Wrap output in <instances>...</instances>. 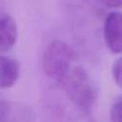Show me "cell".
Segmentation results:
<instances>
[{"label": "cell", "mask_w": 122, "mask_h": 122, "mask_svg": "<svg viewBox=\"0 0 122 122\" xmlns=\"http://www.w3.org/2000/svg\"><path fill=\"white\" fill-rule=\"evenodd\" d=\"M58 85L77 111L90 114L96 103L98 92L92 77L82 67H71Z\"/></svg>", "instance_id": "obj_1"}, {"label": "cell", "mask_w": 122, "mask_h": 122, "mask_svg": "<svg viewBox=\"0 0 122 122\" xmlns=\"http://www.w3.org/2000/svg\"><path fill=\"white\" fill-rule=\"evenodd\" d=\"M74 52L65 42L51 41L42 54V70L44 73L59 84L72 67Z\"/></svg>", "instance_id": "obj_2"}, {"label": "cell", "mask_w": 122, "mask_h": 122, "mask_svg": "<svg viewBox=\"0 0 122 122\" xmlns=\"http://www.w3.org/2000/svg\"><path fill=\"white\" fill-rule=\"evenodd\" d=\"M104 40L109 50L115 54L122 53V12L108 14L103 28Z\"/></svg>", "instance_id": "obj_3"}, {"label": "cell", "mask_w": 122, "mask_h": 122, "mask_svg": "<svg viewBox=\"0 0 122 122\" xmlns=\"http://www.w3.org/2000/svg\"><path fill=\"white\" fill-rule=\"evenodd\" d=\"M0 122H33V117L26 106L0 98Z\"/></svg>", "instance_id": "obj_4"}, {"label": "cell", "mask_w": 122, "mask_h": 122, "mask_svg": "<svg viewBox=\"0 0 122 122\" xmlns=\"http://www.w3.org/2000/svg\"><path fill=\"white\" fill-rule=\"evenodd\" d=\"M17 27L14 19L6 12H0V51L11 50L17 40Z\"/></svg>", "instance_id": "obj_5"}, {"label": "cell", "mask_w": 122, "mask_h": 122, "mask_svg": "<svg viewBox=\"0 0 122 122\" xmlns=\"http://www.w3.org/2000/svg\"><path fill=\"white\" fill-rule=\"evenodd\" d=\"M20 74L19 63L10 57L0 54V89L12 87Z\"/></svg>", "instance_id": "obj_6"}, {"label": "cell", "mask_w": 122, "mask_h": 122, "mask_svg": "<svg viewBox=\"0 0 122 122\" xmlns=\"http://www.w3.org/2000/svg\"><path fill=\"white\" fill-rule=\"evenodd\" d=\"M111 121L122 122V96L116 98L111 108Z\"/></svg>", "instance_id": "obj_7"}, {"label": "cell", "mask_w": 122, "mask_h": 122, "mask_svg": "<svg viewBox=\"0 0 122 122\" xmlns=\"http://www.w3.org/2000/svg\"><path fill=\"white\" fill-rule=\"evenodd\" d=\"M112 74L114 82L122 89V57L118 58L112 65Z\"/></svg>", "instance_id": "obj_8"}, {"label": "cell", "mask_w": 122, "mask_h": 122, "mask_svg": "<svg viewBox=\"0 0 122 122\" xmlns=\"http://www.w3.org/2000/svg\"><path fill=\"white\" fill-rule=\"evenodd\" d=\"M96 1L104 5L105 7L112 8V9L122 7V0H96Z\"/></svg>", "instance_id": "obj_9"}]
</instances>
